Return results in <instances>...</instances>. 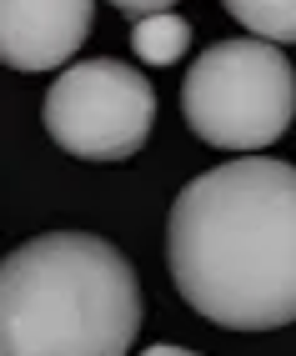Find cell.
<instances>
[{"label":"cell","instance_id":"cell-1","mask_svg":"<svg viewBox=\"0 0 296 356\" xmlns=\"http://www.w3.org/2000/svg\"><path fill=\"white\" fill-rule=\"evenodd\" d=\"M181 301L226 331L296 321V165L241 156L181 186L166 221Z\"/></svg>","mask_w":296,"mask_h":356},{"label":"cell","instance_id":"cell-2","mask_svg":"<svg viewBox=\"0 0 296 356\" xmlns=\"http://www.w3.org/2000/svg\"><path fill=\"white\" fill-rule=\"evenodd\" d=\"M141 331L131 261L91 231H51L0 266V356H126Z\"/></svg>","mask_w":296,"mask_h":356},{"label":"cell","instance_id":"cell-3","mask_svg":"<svg viewBox=\"0 0 296 356\" xmlns=\"http://www.w3.org/2000/svg\"><path fill=\"white\" fill-rule=\"evenodd\" d=\"M181 115L216 151H266L296 115V70L276 40H216L186 70Z\"/></svg>","mask_w":296,"mask_h":356},{"label":"cell","instance_id":"cell-4","mask_svg":"<svg viewBox=\"0 0 296 356\" xmlns=\"http://www.w3.org/2000/svg\"><path fill=\"white\" fill-rule=\"evenodd\" d=\"M156 126V90L126 60L95 56L61 70L45 96V131L76 161H131Z\"/></svg>","mask_w":296,"mask_h":356},{"label":"cell","instance_id":"cell-5","mask_svg":"<svg viewBox=\"0 0 296 356\" xmlns=\"http://www.w3.org/2000/svg\"><path fill=\"white\" fill-rule=\"evenodd\" d=\"M95 0H0V60L10 70H56L86 45Z\"/></svg>","mask_w":296,"mask_h":356},{"label":"cell","instance_id":"cell-6","mask_svg":"<svg viewBox=\"0 0 296 356\" xmlns=\"http://www.w3.org/2000/svg\"><path fill=\"white\" fill-rule=\"evenodd\" d=\"M191 45V26L176 10H156V15H136V31H131V51L146 65H171L181 60Z\"/></svg>","mask_w":296,"mask_h":356},{"label":"cell","instance_id":"cell-7","mask_svg":"<svg viewBox=\"0 0 296 356\" xmlns=\"http://www.w3.org/2000/svg\"><path fill=\"white\" fill-rule=\"evenodd\" d=\"M251 35L276 40V45H296V0H221Z\"/></svg>","mask_w":296,"mask_h":356},{"label":"cell","instance_id":"cell-8","mask_svg":"<svg viewBox=\"0 0 296 356\" xmlns=\"http://www.w3.org/2000/svg\"><path fill=\"white\" fill-rule=\"evenodd\" d=\"M116 10H126V15H156V10H171L176 0H111Z\"/></svg>","mask_w":296,"mask_h":356},{"label":"cell","instance_id":"cell-9","mask_svg":"<svg viewBox=\"0 0 296 356\" xmlns=\"http://www.w3.org/2000/svg\"><path fill=\"white\" fill-rule=\"evenodd\" d=\"M141 356H196V351H186V346H146Z\"/></svg>","mask_w":296,"mask_h":356}]
</instances>
